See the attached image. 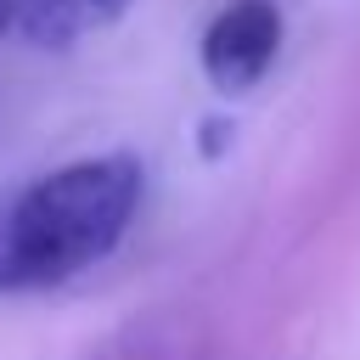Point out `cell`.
Wrapping results in <instances>:
<instances>
[{
    "label": "cell",
    "mask_w": 360,
    "mask_h": 360,
    "mask_svg": "<svg viewBox=\"0 0 360 360\" xmlns=\"http://www.w3.org/2000/svg\"><path fill=\"white\" fill-rule=\"evenodd\" d=\"M141 208V163L129 152L73 158L0 197V292L62 287L101 264Z\"/></svg>",
    "instance_id": "6da1fadb"
},
{
    "label": "cell",
    "mask_w": 360,
    "mask_h": 360,
    "mask_svg": "<svg viewBox=\"0 0 360 360\" xmlns=\"http://www.w3.org/2000/svg\"><path fill=\"white\" fill-rule=\"evenodd\" d=\"M281 56V6L276 0H231L202 28L197 62L219 96H248Z\"/></svg>",
    "instance_id": "7a4b0ae2"
},
{
    "label": "cell",
    "mask_w": 360,
    "mask_h": 360,
    "mask_svg": "<svg viewBox=\"0 0 360 360\" xmlns=\"http://www.w3.org/2000/svg\"><path fill=\"white\" fill-rule=\"evenodd\" d=\"M129 0H22V17L17 28L28 34V45H45V51H62L73 45L79 34L112 22Z\"/></svg>",
    "instance_id": "3957f363"
},
{
    "label": "cell",
    "mask_w": 360,
    "mask_h": 360,
    "mask_svg": "<svg viewBox=\"0 0 360 360\" xmlns=\"http://www.w3.org/2000/svg\"><path fill=\"white\" fill-rule=\"evenodd\" d=\"M17 17H22V0H0V34L17 28Z\"/></svg>",
    "instance_id": "277c9868"
}]
</instances>
